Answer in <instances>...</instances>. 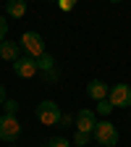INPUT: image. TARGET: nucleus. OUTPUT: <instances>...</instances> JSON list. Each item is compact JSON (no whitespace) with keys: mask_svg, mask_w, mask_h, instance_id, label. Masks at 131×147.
Here are the masks:
<instances>
[{"mask_svg":"<svg viewBox=\"0 0 131 147\" xmlns=\"http://www.w3.org/2000/svg\"><path fill=\"white\" fill-rule=\"evenodd\" d=\"M18 45H21V50L26 55H32V58H42V55L47 53L45 50V40L40 32H24L21 40H18Z\"/></svg>","mask_w":131,"mask_h":147,"instance_id":"f257e3e1","label":"nucleus"},{"mask_svg":"<svg viewBox=\"0 0 131 147\" xmlns=\"http://www.w3.org/2000/svg\"><path fill=\"white\" fill-rule=\"evenodd\" d=\"M95 142L100 147H116L118 144V129L113 126V121H100L95 126V131H92Z\"/></svg>","mask_w":131,"mask_h":147,"instance_id":"f03ea898","label":"nucleus"},{"mask_svg":"<svg viewBox=\"0 0 131 147\" xmlns=\"http://www.w3.org/2000/svg\"><path fill=\"white\" fill-rule=\"evenodd\" d=\"M60 108L58 102H52V100H42L40 105H37V118H40L42 126H55V123H60Z\"/></svg>","mask_w":131,"mask_h":147,"instance_id":"7ed1b4c3","label":"nucleus"},{"mask_svg":"<svg viewBox=\"0 0 131 147\" xmlns=\"http://www.w3.org/2000/svg\"><path fill=\"white\" fill-rule=\"evenodd\" d=\"M18 137H21V123H18V118L3 113L0 116V139L3 142H16Z\"/></svg>","mask_w":131,"mask_h":147,"instance_id":"20e7f679","label":"nucleus"},{"mask_svg":"<svg viewBox=\"0 0 131 147\" xmlns=\"http://www.w3.org/2000/svg\"><path fill=\"white\" fill-rule=\"evenodd\" d=\"M107 100L116 108H131V84H113Z\"/></svg>","mask_w":131,"mask_h":147,"instance_id":"39448f33","label":"nucleus"},{"mask_svg":"<svg viewBox=\"0 0 131 147\" xmlns=\"http://www.w3.org/2000/svg\"><path fill=\"white\" fill-rule=\"evenodd\" d=\"M73 126H76V131L92 134V131H95V126H97V113H95V110H89V108L79 110V113H76V121H73Z\"/></svg>","mask_w":131,"mask_h":147,"instance_id":"423d86ee","label":"nucleus"},{"mask_svg":"<svg viewBox=\"0 0 131 147\" xmlns=\"http://www.w3.org/2000/svg\"><path fill=\"white\" fill-rule=\"evenodd\" d=\"M13 71H16V76H21V79H32L37 71H40V66H37V58H32V55H21L16 63H13Z\"/></svg>","mask_w":131,"mask_h":147,"instance_id":"0eeeda50","label":"nucleus"},{"mask_svg":"<svg viewBox=\"0 0 131 147\" xmlns=\"http://www.w3.org/2000/svg\"><path fill=\"white\" fill-rule=\"evenodd\" d=\"M87 95L92 97V100H105L107 95H110V84H105L102 79H92L89 84H87Z\"/></svg>","mask_w":131,"mask_h":147,"instance_id":"6e6552de","label":"nucleus"},{"mask_svg":"<svg viewBox=\"0 0 131 147\" xmlns=\"http://www.w3.org/2000/svg\"><path fill=\"white\" fill-rule=\"evenodd\" d=\"M0 58L8 61V63H16L18 58H21V45H18V42H11V40L0 42Z\"/></svg>","mask_w":131,"mask_h":147,"instance_id":"1a4fd4ad","label":"nucleus"},{"mask_svg":"<svg viewBox=\"0 0 131 147\" xmlns=\"http://www.w3.org/2000/svg\"><path fill=\"white\" fill-rule=\"evenodd\" d=\"M5 13L11 18H24L26 16V0H5Z\"/></svg>","mask_w":131,"mask_h":147,"instance_id":"9d476101","label":"nucleus"},{"mask_svg":"<svg viewBox=\"0 0 131 147\" xmlns=\"http://www.w3.org/2000/svg\"><path fill=\"white\" fill-rule=\"evenodd\" d=\"M37 66H40V71H45V74H50L52 68H55V58L50 53H45L42 58H37Z\"/></svg>","mask_w":131,"mask_h":147,"instance_id":"9b49d317","label":"nucleus"},{"mask_svg":"<svg viewBox=\"0 0 131 147\" xmlns=\"http://www.w3.org/2000/svg\"><path fill=\"white\" fill-rule=\"evenodd\" d=\"M113 108H116V105H113V102H110V100L105 97V100H100V102H97L95 113H100V116H110V110H113Z\"/></svg>","mask_w":131,"mask_h":147,"instance_id":"f8f14e48","label":"nucleus"},{"mask_svg":"<svg viewBox=\"0 0 131 147\" xmlns=\"http://www.w3.org/2000/svg\"><path fill=\"white\" fill-rule=\"evenodd\" d=\"M89 137H92V134H84V131H73V144H76V147H89Z\"/></svg>","mask_w":131,"mask_h":147,"instance_id":"ddd939ff","label":"nucleus"},{"mask_svg":"<svg viewBox=\"0 0 131 147\" xmlns=\"http://www.w3.org/2000/svg\"><path fill=\"white\" fill-rule=\"evenodd\" d=\"M47 147H71V142H68L66 137H52V139L47 142Z\"/></svg>","mask_w":131,"mask_h":147,"instance_id":"4468645a","label":"nucleus"},{"mask_svg":"<svg viewBox=\"0 0 131 147\" xmlns=\"http://www.w3.org/2000/svg\"><path fill=\"white\" fill-rule=\"evenodd\" d=\"M8 40V21H5V16H0V42H5Z\"/></svg>","mask_w":131,"mask_h":147,"instance_id":"2eb2a0df","label":"nucleus"},{"mask_svg":"<svg viewBox=\"0 0 131 147\" xmlns=\"http://www.w3.org/2000/svg\"><path fill=\"white\" fill-rule=\"evenodd\" d=\"M3 108H5V113H8V116H16L18 102H16V100H5V102H3Z\"/></svg>","mask_w":131,"mask_h":147,"instance_id":"dca6fc26","label":"nucleus"},{"mask_svg":"<svg viewBox=\"0 0 131 147\" xmlns=\"http://www.w3.org/2000/svg\"><path fill=\"white\" fill-rule=\"evenodd\" d=\"M55 3H58L60 11H73L76 8V0H55Z\"/></svg>","mask_w":131,"mask_h":147,"instance_id":"f3484780","label":"nucleus"},{"mask_svg":"<svg viewBox=\"0 0 131 147\" xmlns=\"http://www.w3.org/2000/svg\"><path fill=\"white\" fill-rule=\"evenodd\" d=\"M73 121H76V116H73V113H63V116H60V123H63V126H71Z\"/></svg>","mask_w":131,"mask_h":147,"instance_id":"a211bd4d","label":"nucleus"},{"mask_svg":"<svg viewBox=\"0 0 131 147\" xmlns=\"http://www.w3.org/2000/svg\"><path fill=\"white\" fill-rule=\"evenodd\" d=\"M5 100H8V97H5V87H3V84H0V105H3Z\"/></svg>","mask_w":131,"mask_h":147,"instance_id":"6ab92c4d","label":"nucleus"},{"mask_svg":"<svg viewBox=\"0 0 131 147\" xmlns=\"http://www.w3.org/2000/svg\"><path fill=\"white\" fill-rule=\"evenodd\" d=\"M107 3H123V0H107Z\"/></svg>","mask_w":131,"mask_h":147,"instance_id":"aec40b11","label":"nucleus"},{"mask_svg":"<svg viewBox=\"0 0 131 147\" xmlns=\"http://www.w3.org/2000/svg\"><path fill=\"white\" fill-rule=\"evenodd\" d=\"M97 147H100V144H97Z\"/></svg>","mask_w":131,"mask_h":147,"instance_id":"412c9836","label":"nucleus"}]
</instances>
